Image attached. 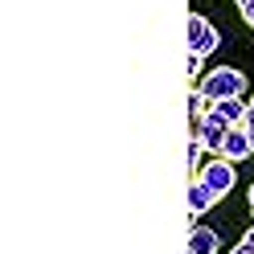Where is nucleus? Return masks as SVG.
Instances as JSON below:
<instances>
[{
    "instance_id": "4",
    "label": "nucleus",
    "mask_w": 254,
    "mask_h": 254,
    "mask_svg": "<svg viewBox=\"0 0 254 254\" xmlns=\"http://www.w3.org/2000/svg\"><path fill=\"white\" fill-rule=\"evenodd\" d=\"M226 135H230V123L217 115V111L209 107V115H205L201 123H197V139L205 148H213V152H221V144H226Z\"/></svg>"
},
{
    "instance_id": "9",
    "label": "nucleus",
    "mask_w": 254,
    "mask_h": 254,
    "mask_svg": "<svg viewBox=\"0 0 254 254\" xmlns=\"http://www.w3.org/2000/svg\"><path fill=\"white\" fill-rule=\"evenodd\" d=\"M201 62H205L201 54H189V62H185V74L193 78V82H197V74H201Z\"/></svg>"
},
{
    "instance_id": "7",
    "label": "nucleus",
    "mask_w": 254,
    "mask_h": 254,
    "mask_svg": "<svg viewBox=\"0 0 254 254\" xmlns=\"http://www.w3.org/2000/svg\"><path fill=\"white\" fill-rule=\"evenodd\" d=\"M189 254H217V234L209 226H193L189 230Z\"/></svg>"
},
{
    "instance_id": "10",
    "label": "nucleus",
    "mask_w": 254,
    "mask_h": 254,
    "mask_svg": "<svg viewBox=\"0 0 254 254\" xmlns=\"http://www.w3.org/2000/svg\"><path fill=\"white\" fill-rule=\"evenodd\" d=\"M238 8H242V17H246V25L254 29V0H246V4H238Z\"/></svg>"
},
{
    "instance_id": "3",
    "label": "nucleus",
    "mask_w": 254,
    "mask_h": 254,
    "mask_svg": "<svg viewBox=\"0 0 254 254\" xmlns=\"http://www.w3.org/2000/svg\"><path fill=\"white\" fill-rule=\"evenodd\" d=\"M197 177H201L205 185H209L217 197H226L230 189H234V181H238V172H234V160H226V156H221V160L205 164V172H197Z\"/></svg>"
},
{
    "instance_id": "14",
    "label": "nucleus",
    "mask_w": 254,
    "mask_h": 254,
    "mask_svg": "<svg viewBox=\"0 0 254 254\" xmlns=\"http://www.w3.org/2000/svg\"><path fill=\"white\" fill-rule=\"evenodd\" d=\"M238 4H246V0H238Z\"/></svg>"
},
{
    "instance_id": "8",
    "label": "nucleus",
    "mask_w": 254,
    "mask_h": 254,
    "mask_svg": "<svg viewBox=\"0 0 254 254\" xmlns=\"http://www.w3.org/2000/svg\"><path fill=\"white\" fill-rule=\"evenodd\" d=\"M213 111H217V115L226 119L230 127H242V123H246L250 103H242V99H221V103H213Z\"/></svg>"
},
{
    "instance_id": "12",
    "label": "nucleus",
    "mask_w": 254,
    "mask_h": 254,
    "mask_svg": "<svg viewBox=\"0 0 254 254\" xmlns=\"http://www.w3.org/2000/svg\"><path fill=\"white\" fill-rule=\"evenodd\" d=\"M230 254H254V250H250V246H234Z\"/></svg>"
},
{
    "instance_id": "1",
    "label": "nucleus",
    "mask_w": 254,
    "mask_h": 254,
    "mask_svg": "<svg viewBox=\"0 0 254 254\" xmlns=\"http://www.w3.org/2000/svg\"><path fill=\"white\" fill-rule=\"evenodd\" d=\"M197 90H201L209 103H221V99H242L246 78H242V70H234V66H217L213 74L197 78Z\"/></svg>"
},
{
    "instance_id": "15",
    "label": "nucleus",
    "mask_w": 254,
    "mask_h": 254,
    "mask_svg": "<svg viewBox=\"0 0 254 254\" xmlns=\"http://www.w3.org/2000/svg\"><path fill=\"white\" fill-rule=\"evenodd\" d=\"M250 103H254V99H250Z\"/></svg>"
},
{
    "instance_id": "13",
    "label": "nucleus",
    "mask_w": 254,
    "mask_h": 254,
    "mask_svg": "<svg viewBox=\"0 0 254 254\" xmlns=\"http://www.w3.org/2000/svg\"><path fill=\"white\" fill-rule=\"evenodd\" d=\"M246 201H250V209H254V185H250V197H246Z\"/></svg>"
},
{
    "instance_id": "5",
    "label": "nucleus",
    "mask_w": 254,
    "mask_h": 254,
    "mask_svg": "<svg viewBox=\"0 0 254 254\" xmlns=\"http://www.w3.org/2000/svg\"><path fill=\"white\" fill-rule=\"evenodd\" d=\"M221 156H226V160H246V156H254V144H250L246 127H230L226 144H221Z\"/></svg>"
},
{
    "instance_id": "11",
    "label": "nucleus",
    "mask_w": 254,
    "mask_h": 254,
    "mask_svg": "<svg viewBox=\"0 0 254 254\" xmlns=\"http://www.w3.org/2000/svg\"><path fill=\"white\" fill-rule=\"evenodd\" d=\"M242 246H250V250H254V230H246V238H242Z\"/></svg>"
},
{
    "instance_id": "2",
    "label": "nucleus",
    "mask_w": 254,
    "mask_h": 254,
    "mask_svg": "<svg viewBox=\"0 0 254 254\" xmlns=\"http://www.w3.org/2000/svg\"><path fill=\"white\" fill-rule=\"evenodd\" d=\"M217 29L201 17V12H189V54H201V58H209L217 50Z\"/></svg>"
},
{
    "instance_id": "6",
    "label": "nucleus",
    "mask_w": 254,
    "mask_h": 254,
    "mask_svg": "<svg viewBox=\"0 0 254 254\" xmlns=\"http://www.w3.org/2000/svg\"><path fill=\"white\" fill-rule=\"evenodd\" d=\"M213 201H217V193H213V189L209 185H205L201 177H193V181H189V213H209L213 209Z\"/></svg>"
}]
</instances>
